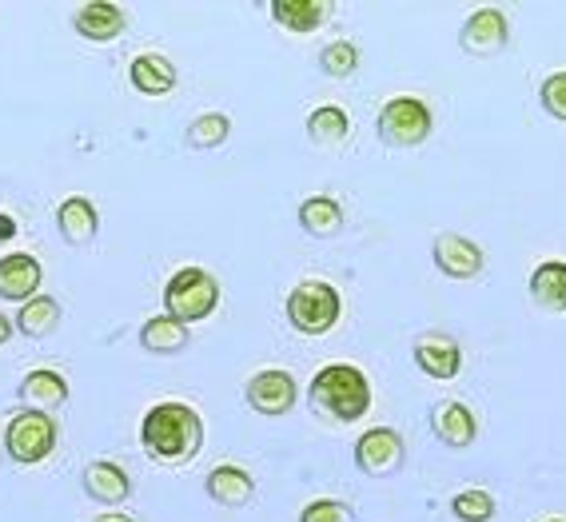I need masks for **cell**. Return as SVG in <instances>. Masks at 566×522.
Instances as JSON below:
<instances>
[{
    "mask_svg": "<svg viewBox=\"0 0 566 522\" xmlns=\"http://www.w3.org/2000/svg\"><path fill=\"white\" fill-rule=\"evenodd\" d=\"M9 335H12V323L4 320V315H0V347H4V343H9Z\"/></svg>",
    "mask_w": 566,
    "mask_h": 522,
    "instance_id": "1f68e13d",
    "label": "cell"
},
{
    "mask_svg": "<svg viewBox=\"0 0 566 522\" xmlns=\"http://www.w3.org/2000/svg\"><path fill=\"white\" fill-rule=\"evenodd\" d=\"M307 136L315 144H324V148H335V144H344L352 136V116L344 108H335V104H324V108H315L307 116Z\"/></svg>",
    "mask_w": 566,
    "mask_h": 522,
    "instance_id": "d4e9b609",
    "label": "cell"
},
{
    "mask_svg": "<svg viewBox=\"0 0 566 522\" xmlns=\"http://www.w3.org/2000/svg\"><path fill=\"white\" fill-rule=\"evenodd\" d=\"M17 395L24 399L29 411H52V407H64V399H69V379L52 367H41V372L24 375Z\"/></svg>",
    "mask_w": 566,
    "mask_h": 522,
    "instance_id": "2e32d148",
    "label": "cell"
},
{
    "mask_svg": "<svg viewBox=\"0 0 566 522\" xmlns=\"http://www.w3.org/2000/svg\"><path fill=\"white\" fill-rule=\"evenodd\" d=\"M300 522H352V507L339 499H315L304 507Z\"/></svg>",
    "mask_w": 566,
    "mask_h": 522,
    "instance_id": "f546056e",
    "label": "cell"
},
{
    "mask_svg": "<svg viewBox=\"0 0 566 522\" xmlns=\"http://www.w3.org/2000/svg\"><path fill=\"white\" fill-rule=\"evenodd\" d=\"M300 228L315 240H327L344 228V208L332 200V196H312V200L300 203Z\"/></svg>",
    "mask_w": 566,
    "mask_h": 522,
    "instance_id": "603a6c76",
    "label": "cell"
},
{
    "mask_svg": "<svg viewBox=\"0 0 566 522\" xmlns=\"http://www.w3.org/2000/svg\"><path fill=\"white\" fill-rule=\"evenodd\" d=\"M459 44L471 56H499L511 44V21L499 9H479L471 12L459 29Z\"/></svg>",
    "mask_w": 566,
    "mask_h": 522,
    "instance_id": "ba28073f",
    "label": "cell"
},
{
    "mask_svg": "<svg viewBox=\"0 0 566 522\" xmlns=\"http://www.w3.org/2000/svg\"><path fill=\"white\" fill-rule=\"evenodd\" d=\"M268 9H272V17H275V24H280V29L307 36V32L324 29L332 4H327V0H272Z\"/></svg>",
    "mask_w": 566,
    "mask_h": 522,
    "instance_id": "ac0fdd59",
    "label": "cell"
},
{
    "mask_svg": "<svg viewBox=\"0 0 566 522\" xmlns=\"http://www.w3.org/2000/svg\"><path fill=\"white\" fill-rule=\"evenodd\" d=\"M56 228H61V236L72 248H88L96 240V231H101V211H96L92 200H84V196H69L56 208Z\"/></svg>",
    "mask_w": 566,
    "mask_h": 522,
    "instance_id": "5bb4252c",
    "label": "cell"
},
{
    "mask_svg": "<svg viewBox=\"0 0 566 522\" xmlns=\"http://www.w3.org/2000/svg\"><path fill=\"white\" fill-rule=\"evenodd\" d=\"M140 442L148 459L164 467H184L203 447V419L188 403H156L140 422Z\"/></svg>",
    "mask_w": 566,
    "mask_h": 522,
    "instance_id": "6da1fadb",
    "label": "cell"
},
{
    "mask_svg": "<svg viewBox=\"0 0 566 522\" xmlns=\"http://www.w3.org/2000/svg\"><path fill=\"white\" fill-rule=\"evenodd\" d=\"M92 522H136V519H128V514H101V519H92Z\"/></svg>",
    "mask_w": 566,
    "mask_h": 522,
    "instance_id": "d6a6232c",
    "label": "cell"
},
{
    "mask_svg": "<svg viewBox=\"0 0 566 522\" xmlns=\"http://www.w3.org/2000/svg\"><path fill=\"white\" fill-rule=\"evenodd\" d=\"M17 231H21V228H17V220H12L9 211H0V248L17 240Z\"/></svg>",
    "mask_w": 566,
    "mask_h": 522,
    "instance_id": "4dcf8cb0",
    "label": "cell"
},
{
    "mask_svg": "<svg viewBox=\"0 0 566 522\" xmlns=\"http://www.w3.org/2000/svg\"><path fill=\"white\" fill-rule=\"evenodd\" d=\"M375 132L379 140L395 152L419 148V144L431 136V108L415 96H395L379 108V121H375Z\"/></svg>",
    "mask_w": 566,
    "mask_h": 522,
    "instance_id": "8992f818",
    "label": "cell"
},
{
    "mask_svg": "<svg viewBox=\"0 0 566 522\" xmlns=\"http://www.w3.org/2000/svg\"><path fill=\"white\" fill-rule=\"evenodd\" d=\"M56 439H61V427L49 411H21L4 427V451L21 467H36L49 459L56 451Z\"/></svg>",
    "mask_w": 566,
    "mask_h": 522,
    "instance_id": "277c9868",
    "label": "cell"
},
{
    "mask_svg": "<svg viewBox=\"0 0 566 522\" xmlns=\"http://www.w3.org/2000/svg\"><path fill=\"white\" fill-rule=\"evenodd\" d=\"M431 427H436V435L447 442V447H471L479 435V422H475V411L471 407H463V403H439L436 411H431Z\"/></svg>",
    "mask_w": 566,
    "mask_h": 522,
    "instance_id": "e0dca14e",
    "label": "cell"
},
{
    "mask_svg": "<svg viewBox=\"0 0 566 522\" xmlns=\"http://www.w3.org/2000/svg\"><path fill=\"white\" fill-rule=\"evenodd\" d=\"M140 347L153 355H176L188 347V327L172 315H156L140 327Z\"/></svg>",
    "mask_w": 566,
    "mask_h": 522,
    "instance_id": "7402d4cb",
    "label": "cell"
},
{
    "mask_svg": "<svg viewBox=\"0 0 566 522\" xmlns=\"http://www.w3.org/2000/svg\"><path fill=\"white\" fill-rule=\"evenodd\" d=\"M203 491L212 494V502H220V507H243L255 494V479L243 467H235V462H223V467H216L208 474Z\"/></svg>",
    "mask_w": 566,
    "mask_h": 522,
    "instance_id": "d6986e66",
    "label": "cell"
},
{
    "mask_svg": "<svg viewBox=\"0 0 566 522\" xmlns=\"http://www.w3.org/2000/svg\"><path fill=\"white\" fill-rule=\"evenodd\" d=\"M307 399H312V411L324 415V419L359 422L371 411V383L352 363H327V367L315 372L312 387H307Z\"/></svg>",
    "mask_w": 566,
    "mask_h": 522,
    "instance_id": "7a4b0ae2",
    "label": "cell"
},
{
    "mask_svg": "<svg viewBox=\"0 0 566 522\" xmlns=\"http://www.w3.org/2000/svg\"><path fill=\"white\" fill-rule=\"evenodd\" d=\"M248 407L260 415H287L295 407V399H300V387H295L292 372H280V367H268V372L252 375V383H248Z\"/></svg>",
    "mask_w": 566,
    "mask_h": 522,
    "instance_id": "30bf717a",
    "label": "cell"
},
{
    "mask_svg": "<svg viewBox=\"0 0 566 522\" xmlns=\"http://www.w3.org/2000/svg\"><path fill=\"white\" fill-rule=\"evenodd\" d=\"M546 522H563V519H546Z\"/></svg>",
    "mask_w": 566,
    "mask_h": 522,
    "instance_id": "836d02e7",
    "label": "cell"
},
{
    "mask_svg": "<svg viewBox=\"0 0 566 522\" xmlns=\"http://www.w3.org/2000/svg\"><path fill=\"white\" fill-rule=\"evenodd\" d=\"M128 81L140 96H168L176 88V64L160 52H140L128 64Z\"/></svg>",
    "mask_w": 566,
    "mask_h": 522,
    "instance_id": "9a60e30c",
    "label": "cell"
},
{
    "mask_svg": "<svg viewBox=\"0 0 566 522\" xmlns=\"http://www.w3.org/2000/svg\"><path fill=\"white\" fill-rule=\"evenodd\" d=\"M451 511L459 522H491L495 519V499L486 491H459L451 499Z\"/></svg>",
    "mask_w": 566,
    "mask_h": 522,
    "instance_id": "83f0119b",
    "label": "cell"
},
{
    "mask_svg": "<svg viewBox=\"0 0 566 522\" xmlns=\"http://www.w3.org/2000/svg\"><path fill=\"white\" fill-rule=\"evenodd\" d=\"M228 136H232V121L223 112H203V116L192 121V128L184 132V144L196 152H208V148H220Z\"/></svg>",
    "mask_w": 566,
    "mask_h": 522,
    "instance_id": "484cf974",
    "label": "cell"
},
{
    "mask_svg": "<svg viewBox=\"0 0 566 522\" xmlns=\"http://www.w3.org/2000/svg\"><path fill=\"white\" fill-rule=\"evenodd\" d=\"M319 69H324L327 76H335V81H347V76H355V69H359V49H355L352 41L327 44V49L319 52Z\"/></svg>",
    "mask_w": 566,
    "mask_h": 522,
    "instance_id": "4316f807",
    "label": "cell"
},
{
    "mask_svg": "<svg viewBox=\"0 0 566 522\" xmlns=\"http://www.w3.org/2000/svg\"><path fill=\"white\" fill-rule=\"evenodd\" d=\"M339 312H344L339 292L324 280H304L287 295V320L304 335H327L339 323Z\"/></svg>",
    "mask_w": 566,
    "mask_h": 522,
    "instance_id": "5b68a950",
    "label": "cell"
},
{
    "mask_svg": "<svg viewBox=\"0 0 566 522\" xmlns=\"http://www.w3.org/2000/svg\"><path fill=\"white\" fill-rule=\"evenodd\" d=\"M538 101H543V108L555 116V121L566 124V72H551L543 81V88H538Z\"/></svg>",
    "mask_w": 566,
    "mask_h": 522,
    "instance_id": "f1b7e54d",
    "label": "cell"
},
{
    "mask_svg": "<svg viewBox=\"0 0 566 522\" xmlns=\"http://www.w3.org/2000/svg\"><path fill=\"white\" fill-rule=\"evenodd\" d=\"M61 303L52 300V295H36V300H29L17 312V327H21L29 340H44V335H52L56 327H61Z\"/></svg>",
    "mask_w": 566,
    "mask_h": 522,
    "instance_id": "cb8c5ba5",
    "label": "cell"
},
{
    "mask_svg": "<svg viewBox=\"0 0 566 522\" xmlns=\"http://www.w3.org/2000/svg\"><path fill=\"white\" fill-rule=\"evenodd\" d=\"M407 451H403V439L395 427H371V431L359 435L355 442V462H359V471L371 474V479H387L403 467Z\"/></svg>",
    "mask_w": 566,
    "mask_h": 522,
    "instance_id": "52a82bcc",
    "label": "cell"
},
{
    "mask_svg": "<svg viewBox=\"0 0 566 522\" xmlns=\"http://www.w3.org/2000/svg\"><path fill=\"white\" fill-rule=\"evenodd\" d=\"M431 255H436V268L451 280H475L483 272V248L475 240H467L459 231H439L436 243H431Z\"/></svg>",
    "mask_w": 566,
    "mask_h": 522,
    "instance_id": "9c48e42d",
    "label": "cell"
},
{
    "mask_svg": "<svg viewBox=\"0 0 566 522\" xmlns=\"http://www.w3.org/2000/svg\"><path fill=\"white\" fill-rule=\"evenodd\" d=\"M84 491H88L96 502H124L132 494V479L124 467H116V462L96 459L84 467Z\"/></svg>",
    "mask_w": 566,
    "mask_h": 522,
    "instance_id": "ffe728a7",
    "label": "cell"
},
{
    "mask_svg": "<svg viewBox=\"0 0 566 522\" xmlns=\"http://www.w3.org/2000/svg\"><path fill=\"white\" fill-rule=\"evenodd\" d=\"M415 367L427 375V379H455L459 367H463V352H459V343L451 335H423V340L415 343Z\"/></svg>",
    "mask_w": 566,
    "mask_h": 522,
    "instance_id": "4fadbf2b",
    "label": "cell"
},
{
    "mask_svg": "<svg viewBox=\"0 0 566 522\" xmlns=\"http://www.w3.org/2000/svg\"><path fill=\"white\" fill-rule=\"evenodd\" d=\"M72 29L92 44H108L128 29V17L112 0H88V4H81V9L72 12Z\"/></svg>",
    "mask_w": 566,
    "mask_h": 522,
    "instance_id": "7c38bea8",
    "label": "cell"
},
{
    "mask_svg": "<svg viewBox=\"0 0 566 522\" xmlns=\"http://www.w3.org/2000/svg\"><path fill=\"white\" fill-rule=\"evenodd\" d=\"M531 300L551 315L566 312V263L563 260H546L531 272Z\"/></svg>",
    "mask_w": 566,
    "mask_h": 522,
    "instance_id": "44dd1931",
    "label": "cell"
},
{
    "mask_svg": "<svg viewBox=\"0 0 566 522\" xmlns=\"http://www.w3.org/2000/svg\"><path fill=\"white\" fill-rule=\"evenodd\" d=\"M44 283V268L36 255H24V251H12L0 260V300L12 303H29L41 295Z\"/></svg>",
    "mask_w": 566,
    "mask_h": 522,
    "instance_id": "8fae6325",
    "label": "cell"
},
{
    "mask_svg": "<svg viewBox=\"0 0 566 522\" xmlns=\"http://www.w3.org/2000/svg\"><path fill=\"white\" fill-rule=\"evenodd\" d=\"M220 307V283H216L212 272L203 268H180V272L168 280L164 288V312L180 320L184 327L188 323H200Z\"/></svg>",
    "mask_w": 566,
    "mask_h": 522,
    "instance_id": "3957f363",
    "label": "cell"
}]
</instances>
